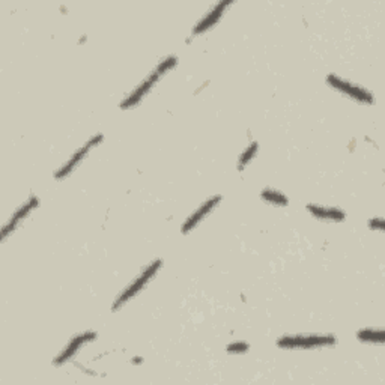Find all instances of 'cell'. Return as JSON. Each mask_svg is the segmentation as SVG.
<instances>
[{"label":"cell","instance_id":"obj_8","mask_svg":"<svg viewBox=\"0 0 385 385\" xmlns=\"http://www.w3.org/2000/svg\"><path fill=\"white\" fill-rule=\"evenodd\" d=\"M262 197H263V199H266V200H269V202L276 203V205H285V203H286V197L282 194V192L271 191V190H266V191H263Z\"/></svg>","mask_w":385,"mask_h":385},{"label":"cell","instance_id":"obj_10","mask_svg":"<svg viewBox=\"0 0 385 385\" xmlns=\"http://www.w3.org/2000/svg\"><path fill=\"white\" fill-rule=\"evenodd\" d=\"M254 150H256V143H253V144H251V146H250V147H248V149H247V150L242 153V157H241V163H240L241 166H244V164H245V163H247V161H248V160L253 157Z\"/></svg>","mask_w":385,"mask_h":385},{"label":"cell","instance_id":"obj_11","mask_svg":"<svg viewBox=\"0 0 385 385\" xmlns=\"http://www.w3.org/2000/svg\"><path fill=\"white\" fill-rule=\"evenodd\" d=\"M247 348H248V346L244 344V343H237V344L227 346V351H229V352H241V351H245Z\"/></svg>","mask_w":385,"mask_h":385},{"label":"cell","instance_id":"obj_1","mask_svg":"<svg viewBox=\"0 0 385 385\" xmlns=\"http://www.w3.org/2000/svg\"><path fill=\"white\" fill-rule=\"evenodd\" d=\"M160 263H161V262L158 260V262H153L150 266H147V268H146V271H144V273H143L140 277H137V280H136L134 283H131V285L127 288V290H125V292H124V293H122L119 298H118L116 304H114V309H116V307H118L119 304L125 302V301H127V299H128L131 295H134L136 292H139V290L143 288V285H144V283H146V282H147V280H149V279L153 276V273H155L157 269L160 268Z\"/></svg>","mask_w":385,"mask_h":385},{"label":"cell","instance_id":"obj_7","mask_svg":"<svg viewBox=\"0 0 385 385\" xmlns=\"http://www.w3.org/2000/svg\"><path fill=\"white\" fill-rule=\"evenodd\" d=\"M227 3H221V5H218V8H215L206 18H203V21H200V24L196 27V32H200V30H203V29H206V27H209V26H212L214 23H215V20L220 17V14H221V9L226 6Z\"/></svg>","mask_w":385,"mask_h":385},{"label":"cell","instance_id":"obj_2","mask_svg":"<svg viewBox=\"0 0 385 385\" xmlns=\"http://www.w3.org/2000/svg\"><path fill=\"white\" fill-rule=\"evenodd\" d=\"M334 343L333 337H324V336H299V337H285L279 341L280 346H302V348H309V346H318V344H327Z\"/></svg>","mask_w":385,"mask_h":385},{"label":"cell","instance_id":"obj_6","mask_svg":"<svg viewBox=\"0 0 385 385\" xmlns=\"http://www.w3.org/2000/svg\"><path fill=\"white\" fill-rule=\"evenodd\" d=\"M309 208L315 215H318L321 218H331V220H341L343 218V214L340 211L334 209V208H327V209L319 208V206H309Z\"/></svg>","mask_w":385,"mask_h":385},{"label":"cell","instance_id":"obj_3","mask_svg":"<svg viewBox=\"0 0 385 385\" xmlns=\"http://www.w3.org/2000/svg\"><path fill=\"white\" fill-rule=\"evenodd\" d=\"M330 83H331L334 88H337V89L346 92L349 96H354V98H357V99H360V101L372 102L370 94H367L366 91H363V89H360V88H357V86H352V85H349V83H344V82H341L340 79H336V77H330Z\"/></svg>","mask_w":385,"mask_h":385},{"label":"cell","instance_id":"obj_5","mask_svg":"<svg viewBox=\"0 0 385 385\" xmlns=\"http://www.w3.org/2000/svg\"><path fill=\"white\" fill-rule=\"evenodd\" d=\"M94 336H95V334H82V336H79V337H75V338L71 341V344H69L68 348L65 349V352H63V354H62L56 361H57V363H63V360L69 358V355L74 354V352L77 351V348H79V346H80L82 343H85V341L94 338Z\"/></svg>","mask_w":385,"mask_h":385},{"label":"cell","instance_id":"obj_4","mask_svg":"<svg viewBox=\"0 0 385 385\" xmlns=\"http://www.w3.org/2000/svg\"><path fill=\"white\" fill-rule=\"evenodd\" d=\"M218 200H220L218 197H212L209 202H206L205 205H202V208H200L196 214H192V215L188 218V221L185 223V226H184V230H185V232H187V230H190L192 226H194V224H196L202 217H205V215L208 214V211H211V209L214 208V205H215Z\"/></svg>","mask_w":385,"mask_h":385},{"label":"cell","instance_id":"obj_9","mask_svg":"<svg viewBox=\"0 0 385 385\" xmlns=\"http://www.w3.org/2000/svg\"><path fill=\"white\" fill-rule=\"evenodd\" d=\"M360 340H369V341H382L384 340V334L382 331H372V330H364L360 334Z\"/></svg>","mask_w":385,"mask_h":385}]
</instances>
